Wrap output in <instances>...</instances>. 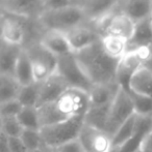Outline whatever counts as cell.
Here are the masks:
<instances>
[{"label":"cell","mask_w":152,"mask_h":152,"mask_svg":"<svg viewBox=\"0 0 152 152\" xmlns=\"http://www.w3.org/2000/svg\"><path fill=\"white\" fill-rule=\"evenodd\" d=\"M10 152H29L21 138H8Z\"/></svg>","instance_id":"35"},{"label":"cell","mask_w":152,"mask_h":152,"mask_svg":"<svg viewBox=\"0 0 152 152\" xmlns=\"http://www.w3.org/2000/svg\"><path fill=\"white\" fill-rule=\"evenodd\" d=\"M142 150L144 152H152V130L150 132V134H148L146 141L144 142Z\"/></svg>","instance_id":"37"},{"label":"cell","mask_w":152,"mask_h":152,"mask_svg":"<svg viewBox=\"0 0 152 152\" xmlns=\"http://www.w3.org/2000/svg\"><path fill=\"white\" fill-rule=\"evenodd\" d=\"M57 72L67 82L70 88H75L89 93L94 84L83 72L74 53L59 57Z\"/></svg>","instance_id":"5"},{"label":"cell","mask_w":152,"mask_h":152,"mask_svg":"<svg viewBox=\"0 0 152 152\" xmlns=\"http://www.w3.org/2000/svg\"><path fill=\"white\" fill-rule=\"evenodd\" d=\"M152 130V115L141 116L138 115L136 127L132 138L120 148L121 152H138L142 150L144 142Z\"/></svg>","instance_id":"16"},{"label":"cell","mask_w":152,"mask_h":152,"mask_svg":"<svg viewBox=\"0 0 152 152\" xmlns=\"http://www.w3.org/2000/svg\"><path fill=\"white\" fill-rule=\"evenodd\" d=\"M134 114L136 112H134L133 102L129 92L123 88H120L114 102L110 107L105 132L113 137L117 132V130Z\"/></svg>","instance_id":"6"},{"label":"cell","mask_w":152,"mask_h":152,"mask_svg":"<svg viewBox=\"0 0 152 152\" xmlns=\"http://www.w3.org/2000/svg\"><path fill=\"white\" fill-rule=\"evenodd\" d=\"M26 36V29L22 22L14 16H2L1 38L2 42L10 45L23 47Z\"/></svg>","instance_id":"13"},{"label":"cell","mask_w":152,"mask_h":152,"mask_svg":"<svg viewBox=\"0 0 152 152\" xmlns=\"http://www.w3.org/2000/svg\"><path fill=\"white\" fill-rule=\"evenodd\" d=\"M120 0H82L78 4L83 8L87 22H97L117 12Z\"/></svg>","instance_id":"12"},{"label":"cell","mask_w":152,"mask_h":152,"mask_svg":"<svg viewBox=\"0 0 152 152\" xmlns=\"http://www.w3.org/2000/svg\"><path fill=\"white\" fill-rule=\"evenodd\" d=\"M22 88L15 77L0 75V104L18 99Z\"/></svg>","instance_id":"24"},{"label":"cell","mask_w":152,"mask_h":152,"mask_svg":"<svg viewBox=\"0 0 152 152\" xmlns=\"http://www.w3.org/2000/svg\"><path fill=\"white\" fill-rule=\"evenodd\" d=\"M127 40L114 35H104L101 37L103 50L110 57L117 60L123 58L127 53Z\"/></svg>","instance_id":"23"},{"label":"cell","mask_w":152,"mask_h":152,"mask_svg":"<svg viewBox=\"0 0 152 152\" xmlns=\"http://www.w3.org/2000/svg\"><path fill=\"white\" fill-rule=\"evenodd\" d=\"M24 47L1 42L0 49V75L14 77L20 54Z\"/></svg>","instance_id":"20"},{"label":"cell","mask_w":152,"mask_h":152,"mask_svg":"<svg viewBox=\"0 0 152 152\" xmlns=\"http://www.w3.org/2000/svg\"><path fill=\"white\" fill-rule=\"evenodd\" d=\"M2 6L8 14L24 18H29L35 15H38L39 18L44 10L41 0H2Z\"/></svg>","instance_id":"15"},{"label":"cell","mask_w":152,"mask_h":152,"mask_svg":"<svg viewBox=\"0 0 152 152\" xmlns=\"http://www.w3.org/2000/svg\"><path fill=\"white\" fill-rule=\"evenodd\" d=\"M152 46V20L145 19L136 23L133 35L127 42V53Z\"/></svg>","instance_id":"18"},{"label":"cell","mask_w":152,"mask_h":152,"mask_svg":"<svg viewBox=\"0 0 152 152\" xmlns=\"http://www.w3.org/2000/svg\"><path fill=\"white\" fill-rule=\"evenodd\" d=\"M23 108L24 107L22 106V104L18 99L1 102L0 104V118L18 117V115L20 114Z\"/></svg>","instance_id":"32"},{"label":"cell","mask_w":152,"mask_h":152,"mask_svg":"<svg viewBox=\"0 0 152 152\" xmlns=\"http://www.w3.org/2000/svg\"><path fill=\"white\" fill-rule=\"evenodd\" d=\"M18 119L24 129L41 130L42 128L38 108L35 107H24L18 115Z\"/></svg>","instance_id":"27"},{"label":"cell","mask_w":152,"mask_h":152,"mask_svg":"<svg viewBox=\"0 0 152 152\" xmlns=\"http://www.w3.org/2000/svg\"><path fill=\"white\" fill-rule=\"evenodd\" d=\"M133 102L134 112L141 116H151L152 115V97L129 92Z\"/></svg>","instance_id":"31"},{"label":"cell","mask_w":152,"mask_h":152,"mask_svg":"<svg viewBox=\"0 0 152 152\" xmlns=\"http://www.w3.org/2000/svg\"><path fill=\"white\" fill-rule=\"evenodd\" d=\"M73 0H47L43 3L44 10H56L72 5Z\"/></svg>","instance_id":"33"},{"label":"cell","mask_w":152,"mask_h":152,"mask_svg":"<svg viewBox=\"0 0 152 152\" xmlns=\"http://www.w3.org/2000/svg\"><path fill=\"white\" fill-rule=\"evenodd\" d=\"M40 98V83L36 82L31 85L22 86L18 96V100L23 107H35L37 108Z\"/></svg>","instance_id":"28"},{"label":"cell","mask_w":152,"mask_h":152,"mask_svg":"<svg viewBox=\"0 0 152 152\" xmlns=\"http://www.w3.org/2000/svg\"><path fill=\"white\" fill-rule=\"evenodd\" d=\"M1 122V132L8 138H20L24 127L20 123L18 117H7V118H0Z\"/></svg>","instance_id":"30"},{"label":"cell","mask_w":152,"mask_h":152,"mask_svg":"<svg viewBox=\"0 0 152 152\" xmlns=\"http://www.w3.org/2000/svg\"><path fill=\"white\" fill-rule=\"evenodd\" d=\"M53 151L54 152H85L82 144L79 141V139L73 140L69 143H66V144L59 146V148L54 149Z\"/></svg>","instance_id":"34"},{"label":"cell","mask_w":152,"mask_h":152,"mask_svg":"<svg viewBox=\"0 0 152 152\" xmlns=\"http://www.w3.org/2000/svg\"><path fill=\"white\" fill-rule=\"evenodd\" d=\"M108 152H121V151H120V148H118V147H113Z\"/></svg>","instance_id":"39"},{"label":"cell","mask_w":152,"mask_h":152,"mask_svg":"<svg viewBox=\"0 0 152 152\" xmlns=\"http://www.w3.org/2000/svg\"><path fill=\"white\" fill-rule=\"evenodd\" d=\"M94 25L101 37L104 35H114L124 38L127 42L131 39L136 29V22L121 12H113Z\"/></svg>","instance_id":"8"},{"label":"cell","mask_w":152,"mask_h":152,"mask_svg":"<svg viewBox=\"0 0 152 152\" xmlns=\"http://www.w3.org/2000/svg\"><path fill=\"white\" fill-rule=\"evenodd\" d=\"M121 87L118 83L96 84L89 92L90 107H105L112 104Z\"/></svg>","instance_id":"19"},{"label":"cell","mask_w":152,"mask_h":152,"mask_svg":"<svg viewBox=\"0 0 152 152\" xmlns=\"http://www.w3.org/2000/svg\"><path fill=\"white\" fill-rule=\"evenodd\" d=\"M117 12H124L136 23L152 16V0H120Z\"/></svg>","instance_id":"17"},{"label":"cell","mask_w":152,"mask_h":152,"mask_svg":"<svg viewBox=\"0 0 152 152\" xmlns=\"http://www.w3.org/2000/svg\"><path fill=\"white\" fill-rule=\"evenodd\" d=\"M0 152H10V144H8V137L0 132Z\"/></svg>","instance_id":"36"},{"label":"cell","mask_w":152,"mask_h":152,"mask_svg":"<svg viewBox=\"0 0 152 152\" xmlns=\"http://www.w3.org/2000/svg\"><path fill=\"white\" fill-rule=\"evenodd\" d=\"M24 142L25 146L29 151L38 150V149L47 147L44 142V139L41 134V130L35 129H24L20 137Z\"/></svg>","instance_id":"29"},{"label":"cell","mask_w":152,"mask_h":152,"mask_svg":"<svg viewBox=\"0 0 152 152\" xmlns=\"http://www.w3.org/2000/svg\"><path fill=\"white\" fill-rule=\"evenodd\" d=\"M130 91L152 97V68L143 66L136 72L130 81Z\"/></svg>","instance_id":"21"},{"label":"cell","mask_w":152,"mask_h":152,"mask_svg":"<svg viewBox=\"0 0 152 152\" xmlns=\"http://www.w3.org/2000/svg\"><path fill=\"white\" fill-rule=\"evenodd\" d=\"M69 88L67 82L56 72L54 75L40 83V98L37 108L55 102Z\"/></svg>","instance_id":"11"},{"label":"cell","mask_w":152,"mask_h":152,"mask_svg":"<svg viewBox=\"0 0 152 152\" xmlns=\"http://www.w3.org/2000/svg\"><path fill=\"white\" fill-rule=\"evenodd\" d=\"M53 152H54V151H53Z\"/></svg>","instance_id":"44"},{"label":"cell","mask_w":152,"mask_h":152,"mask_svg":"<svg viewBox=\"0 0 152 152\" xmlns=\"http://www.w3.org/2000/svg\"><path fill=\"white\" fill-rule=\"evenodd\" d=\"M38 19L40 24L47 30L64 33L87 22L83 8L77 4L56 10H43Z\"/></svg>","instance_id":"3"},{"label":"cell","mask_w":152,"mask_h":152,"mask_svg":"<svg viewBox=\"0 0 152 152\" xmlns=\"http://www.w3.org/2000/svg\"><path fill=\"white\" fill-rule=\"evenodd\" d=\"M66 35L73 53L85 50L101 39V35L96 30L95 27H92L87 24L80 25L71 29L66 32Z\"/></svg>","instance_id":"10"},{"label":"cell","mask_w":152,"mask_h":152,"mask_svg":"<svg viewBox=\"0 0 152 152\" xmlns=\"http://www.w3.org/2000/svg\"><path fill=\"white\" fill-rule=\"evenodd\" d=\"M110 107V104L105 107H90L89 110L85 114V124L105 130Z\"/></svg>","instance_id":"25"},{"label":"cell","mask_w":152,"mask_h":152,"mask_svg":"<svg viewBox=\"0 0 152 152\" xmlns=\"http://www.w3.org/2000/svg\"><path fill=\"white\" fill-rule=\"evenodd\" d=\"M138 152H144V151H143V150H140V151H138Z\"/></svg>","instance_id":"42"},{"label":"cell","mask_w":152,"mask_h":152,"mask_svg":"<svg viewBox=\"0 0 152 152\" xmlns=\"http://www.w3.org/2000/svg\"><path fill=\"white\" fill-rule=\"evenodd\" d=\"M85 125V116H78L68 120L51 124L41 128V134L48 148L54 149L79 138Z\"/></svg>","instance_id":"4"},{"label":"cell","mask_w":152,"mask_h":152,"mask_svg":"<svg viewBox=\"0 0 152 152\" xmlns=\"http://www.w3.org/2000/svg\"><path fill=\"white\" fill-rule=\"evenodd\" d=\"M79 141L85 152H108L113 148V137L105 130L85 124Z\"/></svg>","instance_id":"9"},{"label":"cell","mask_w":152,"mask_h":152,"mask_svg":"<svg viewBox=\"0 0 152 152\" xmlns=\"http://www.w3.org/2000/svg\"><path fill=\"white\" fill-rule=\"evenodd\" d=\"M81 1H82V0H73V3L74 4H77V5H78V4L80 3Z\"/></svg>","instance_id":"40"},{"label":"cell","mask_w":152,"mask_h":152,"mask_svg":"<svg viewBox=\"0 0 152 152\" xmlns=\"http://www.w3.org/2000/svg\"><path fill=\"white\" fill-rule=\"evenodd\" d=\"M14 77L21 86H27V85H31L36 83L33 63H31V60L28 56V53L26 52L24 48L21 52L18 62H17Z\"/></svg>","instance_id":"22"},{"label":"cell","mask_w":152,"mask_h":152,"mask_svg":"<svg viewBox=\"0 0 152 152\" xmlns=\"http://www.w3.org/2000/svg\"><path fill=\"white\" fill-rule=\"evenodd\" d=\"M39 42L57 58L73 53L67 35L64 32L47 30L41 36Z\"/></svg>","instance_id":"14"},{"label":"cell","mask_w":152,"mask_h":152,"mask_svg":"<svg viewBox=\"0 0 152 152\" xmlns=\"http://www.w3.org/2000/svg\"><path fill=\"white\" fill-rule=\"evenodd\" d=\"M29 152H53V150L50 148H48V147H44V148L38 149V150H33V151H29Z\"/></svg>","instance_id":"38"},{"label":"cell","mask_w":152,"mask_h":152,"mask_svg":"<svg viewBox=\"0 0 152 152\" xmlns=\"http://www.w3.org/2000/svg\"><path fill=\"white\" fill-rule=\"evenodd\" d=\"M151 20H152V16H151Z\"/></svg>","instance_id":"43"},{"label":"cell","mask_w":152,"mask_h":152,"mask_svg":"<svg viewBox=\"0 0 152 152\" xmlns=\"http://www.w3.org/2000/svg\"><path fill=\"white\" fill-rule=\"evenodd\" d=\"M90 108L89 93L75 88H69L59 99L38 108L42 127L85 116Z\"/></svg>","instance_id":"1"},{"label":"cell","mask_w":152,"mask_h":152,"mask_svg":"<svg viewBox=\"0 0 152 152\" xmlns=\"http://www.w3.org/2000/svg\"><path fill=\"white\" fill-rule=\"evenodd\" d=\"M41 1H42L43 3H44V2H45V1H47V0H41Z\"/></svg>","instance_id":"41"},{"label":"cell","mask_w":152,"mask_h":152,"mask_svg":"<svg viewBox=\"0 0 152 152\" xmlns=\"http://www.w3.org/2000/svg\"><path fill=\"white\" fill-rule=\"evenodd\" d=\"M138 121V114H134L128 119L113 136V147L121 148L126 144L134 134Z\"/></svg>","instance_id":"26"},{"label":"cell","mask_w":152,"mask_h":152,"mask_svg":"<svg viewBox=\"0 0 152 152\" xmlns=\"http://www.w3.org/2000/svg\"><path fill=\"white\" fill-rule=\"evenodd\" d=\"M24 49L28 53L33 63L36 82H43L57 72L59 58L45 49L40 42L33 44Z\"/></svg>","instance_id":"7"},{"label":"cell","mask_w":152,"mask_h":152,"mask_svg":"<svg viewBox=\"0 0 152 152\" xmlns=\"http://www.w3.org/2000/svg\"><path fill=\"white\" fill-rule=\"evenodd\" d=\"M77 61L94 85L116 82L119 60L110 57L103 50L101 39L91 47L74 53Z\"/></svg>","instance_id":"2"}]
</instances>
